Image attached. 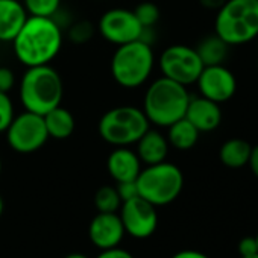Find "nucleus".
I'll use <instances>...</instances> for the list:
<instances>
[{
  "instance_id": "1",
  "label": "nucleus",
  "mask_w": 258,
  "mask_h": 258,
  "mask_svg": "<svg viewBox=\"0 0 258 258\" xmlns=\"http://www.w3.org/2000/svg\"><path fill=\"white\" fill-rule=\"evenodd\" d=\"M14 55L25 67L50 64L62 47V29L53 17L29 16L13 41Z\"/></svg>"
},
{
  "instance_id": "2",
  "label": "nucleus",
  "mask_w": 258,
  "mask_h": 258,
  "mask_svg": "<svg viewBox=\"0 0 258 258\" xmlns=\"http://www.w3.org/2000/svg\"><path fill=\"white\" fill-rule=\"evenodd\" d=\"M19 96L25 111L44 115L62 102V78L50 64L26 67L20 79Z\"/></svg>"
},
{
  "instance_id": "3",
  "label": "nucleus",
  "mask_w": 258,
  "mask_h": 258,
  "mask_svg": "<svg viewBox=\"0 0 258 258\" xmlns=\"http://www.w3.org/2000/svg\"><path fill=\"white\" fill-rule=\"evenodd\" d=\"M188 102L190 94L187 87L161 76L148 87L142 109L151 124L169 127L185 117Z\"/></svg>"
},
{
  "instance_id": "4",
  "label": "nucleus",
  "mask_w": 258,
  "mask_h": 258,
  "mask_svg": "<svg viewBox=\"0 0 258 258\" xmlns=\"http://www.w3.org/2000/svg\"><path fill=\"white\" fill-rule=\"evenodd\" d=\"M214 34L228 46H241L258 37V0H226L217 11Z\"/></svg>"
},
{
  "instance_id": "5",
  "label": "nucleus",
  "mask_w": 258,
  "mask_h": 258,
  "mask_svg": "<svg viewBox=\"0 0 258 258\" xmlns=\"http://www.w3.org/2000/svg\"><path fill=\"white\" fill-rule=\"evenodd\" d=\"M155 55L152 46L143 40H136L117 46L111 58V75L123 88H139L152 75Z\"/></svg>"
},
{
  "instance_id": "6",
  "label": "nucleus",
  "mask_w": 258,
  "mask_h": 258,
  "mask_svg": "<svg viewBox=\"0 0 258 258\" xmlns=\"http://www.w3.org/2000/svg\"><path fill=\"white\" fill-rule=\"evenodd\" d=\"M151 127L142 108L121 105L108 109L99 120L97 131L103 142L114 148L136 145Z\"/></svg>"
},
{
  "instance_id": "7",
  "label": "nucleus",
  "mask_w": 258,
  "mask_h": 258,
  "mask_svg": "<svg viewBox=\"0 0 258 258\" xmlns=\"http://www.w3.org/2000/svg\"><path fill=\"white\" fill-rule=\"evenodd\" d=\"M136 182L139 196L155 207H164L172 204L181 195L184 175L178 166L163 161L142 169Z\"/></svg>"
},
{
  "instance_id": "8",
  "label": "nucleus",
  "mask_w": 258,
  "mask_h": 258,
  "mask_svg": "<svg viewBox=\"0 0 258 258\" xmlns=\"http://www.w3.org/2000/svg\"><path fill=\"white\" fill-rule=\"evenodd\" d=\"M5 133L8 146L19 154H34L49 140L44 117L31 111L16 115Z\"/></svg>"
},
{
  "instance_id": "9",
  "label": "nucleus",
  "mask_w": 258,
  "mask_h": 258,
  "mask_svg": "<svg viewBox=\"0 0 258 258\" xmlns=\"http://www.w3.org/2000/svg\"><path fill=\"white\" fill-rule=\"evenodd\" d=\"M204 67L196 49L184 44L169 46L160 56V70L163 76L184 87L196 84Z\"/></svg>"
},
{
  "instance_id": "10",
  "label": "nucleus",
  "mask_w": 258,
  "mask_h": 258,
  "mask_svg": "<svg viewBox=\"0 0 258 258\" xmlns=\"http://www.w3.org/2000/svg\"><path fill=\"white\" fill-rule=\"evenodd\" d=\"M143 31V26L131 10L112 8L103 13L99 20V32L102 38L115 46L142 40Z\"/></svg>"
},
{
  "instance_id": "11",
  "label": "nucleus",
  "mask_w": 258,
  "mask_h": 258,
  "mask_svg": "<svg viewBox=\"0 0 258 258\" xmlns=\"http://www.w3.org/2000/svg\"><path fill=\"white\" fill-rule=\"evenodd\" d=\"M118 216L124 232L134 238H148L157 231L158 226L157 207L142 196L124 201L120 207Z\"/></svg>"
},
{
  "instance_id": "12",
  "label": "nucleus",
  "mask_w": 258,
  "mask_h": 258,
  "mask_svg": "<svg viewBox=\"0 0 258 258\" xmlns=\"http://www.w3.org/2000/svg\"><path fill=\"white\" fill-rule=\"evenodd\" d=\"M201 96L216 102H228L237 91V79L234 73L223 64L205 66L196 81Z\"/></svg>"
},
{
  "instance_id": "13",
  "label": "nucleus",
  "mask_w": 258,
  "mask_h": 258,
  "mask_svg": "<svg viewBox=\"0 0 258 258\" xmlns=\"http://www.w3.org/2000/svg\"><path fill=\"white\" fill-rule=\"evenodd\" d=\"M124 234L121 219L117 213H97L88 226L90 240L100 250L118 246Z\"/></svg>"
},
{
  "instance_id": "14",
  "label": "nucleus",
  "mask_w": 258,
  "mask_h": 258,
  "mask_svg": "<svg viewBox=\"0 0 258 258\" xmlns=\"http://www.w3.org/2000/svg\"><path fill=\"white\" fill-rule=\"evenodd\" d=\"M185 118L198 129L199 133H211L222 123L220 105L204 97H190Z\"/></svg>"
},
{
  "instance_id": "15",
  "label": "nucleus",
  "mask_w": 258,
  "mask_h": 258,
  "mask_svg": "<svg viewBox=\"0 0 258 258\" xmlns=\"http://www.w3.org/2000/svg\"><path fill=\"white\" fill-rule=\"evenodd\" d=\"M106 170L115 182L136 181L142 172V161L127 146L115 148L106 160Z\"/></svg>"
},
{
  "instance_id": "16",
  "label": "nucleus",
  "mask_w": 258,
  "mask_h": 258,
  "mask_svg": "<svg viewBox=\"0 0 258 258\" xmlns=\"http://www.w3.org/2000/svg\"><path fill=\"white\" fill-rule=\"evenodd\" d=\"M28 17L20 0H0V43H13Z\"/></svg>"
},
{
  "instance_id": "17",
  "label": "nucleus",
  "mask_w": 258,
  "mask_h": 258,
  "mask_svg": "<svg viewBox=\"0 0 258 258\" xmlns=\"http://www.w3.org/2000/svg\"><path fill=\"white\" fill-rule=\"evenodd\" d=\"M136 145H137L136 154L139 155L140 161L145 163L146 166L163 163L169 155L170 145L167 142V137L163 136L160 131H157V129L149 127Z\"/></svg>"
},
{
  "instance_id": "18",
  "label": "nucleus",
  "mask_w": 258,
  "mask_h": 258,
  "mask_svg": "<svg viewBox=\"0 0 258 258\" xmlns=\"http://www.w3.org/2000/svg\"><path fill=\"white\" fill-rule=\"evenodd\" d=\"M43 117H44L49 139L66 140V139L72 137V134L75 133V127H76L75 115L62 105L53 108Z\"/></svg>"
},
{
  "instance_id": "19",
  "label": "nucleus",
  "mask_w": 258,
  "mask_h": 258,
  "mask_svg": "<svg viewBox=\"0 0 258 258\" xmlns=\"http://www.w3.org/2000/svg\"><path fill=\"white\" fill-rule=\"evenodd\" d=\"M199 131L185 118H179L167 127V142L178 151H190L199 140Z\"/></svg>"
},
{
  "instance_id": "20",
  "label": "nucleus",
  "mask_w": 258,
  "mask_h": 258,
  "mask_svg": "<svg viewBox=\"0 0 258 258\" xmlns=\"http://www.w3.org/2000/svg\"><path fill=\"white\" fill-rule=\"evenodd\" d=\"M250 152H252V146L246 140L231 139L222 145L219 151V158L222 164L229 169H241L247 166Z\"/></svg>"
},
{
  "instance_id": "21",
  "label": "nucleus",
  "mask_w": 258,
  "mask_h": 258,
  "mask_svg": "<svg viewBox=\"0 0 258 258\" xmlns=\"http://www.w3.org/2000/svg\"><path fill=\"white\" fill-rule=\"evenodd\" d=\"M228 49L229 46L219 38L216 34L205 37L196 47V52L204 62V66H217L223 64L226 56H228Z\"/></svg>"
},
{
  "instance_id": "22",
  "label": "nucleus",
  "mask_w": 258,
  "mask_h": 258,
  "mask_svg": "<svg viewBox=\"0 0 258 258\" xmlns=\"http://www.w3.org/2000/svg\"><path fill=\"white\" fill-rule=\"evenodd\" d=\"M94 207L99 213H117L121 207L117 188L112 185L100 187L94 195Z\"/></svg>"
},
{
  "instance_id": "23",
  "label": "nucleus",
  "mask_w": 258,
  "mask_h": 258,
  "mask_svg": "<svg viewBox=\"0 0 258 258\" xmlns=\"http://www.w3.org/2000/svg\"><path fill=\"white\" fill-rule=\"evenodd\" d=\"M28 16L34 17H55L59 11L61 0H23Z\"/></svg>"
},
{
  "instance_id": "24",
  "label": "nucleus",
  "mask_w": 258,
  "mask_h": 258,
  "mask_svg": "<svg viewBox=\"0 0 258 258\" xmlns=\"http://www.w3.org/2000/svg\"><path fill=\"white\" fill-rule=\"evenodd\" d=\"M134 14L139 23L143 26V29H152L158 23L160 16H161L160 8L152 2H143L137 5V8L134 10Z\"/></svg>"
},
{
  "instance_id": "25",
  "label": "nucleus",
  "mask_w": 258,
  "mask_h": 258,
  "mask_svg": "<svg viewBox=\"0 0 258 258\" xmlns=\"http://www.w3.org/2000/svg\"><path fill=\"white\" fill-rule=\"evenodd\" d=\"M14 114V103L8 93L0 91V133H5L11 124Z\"/></svg>"
},
{
  "instance_id": "26",
  "label": "nucleus",
  "mask_w": 258,
  "mask_h": 258,
  "mask_svg": "<svg viewBox=\"0 0 258 258\" xmlns=\"http://www.w3.org/2000/svg\"><path fill=\"white\" fill-rule=\"evenodd\" d=\"M93 37V26L87 22H79L72 26L70 38L76 43H85Z\"/></svg>"
},
{
  "instance_id": "27",
  "label": "nucleus",
  "mask_w": 258,
  "mask_h": 258,
  "mask_svg": "<svg viewBox=\"0 0 258 258\" xmlns=\"http://www.w3.org/2000/svg\"><path fill=\"white\" fill-rule=\"evenodd\" d=\"M117 193L121 199V204L124 201H129L136 196H139V188H137V182L136 181H123V182H117L115 185Z\"/></svg>"
},
{
  "instance_id": "28",
  "label": "nucleus",
  "mask_w": 258,
  "mask_h": 258,
  "mask_svg": "<svg viewBox=\"0 0 258 258\" xmlns=\"http://www.w3.org/2000/svg\"><path fill=\"white\" fill-rule=\"evenodd\" d=\"M16 84L14 72L10 67H0V91L10 93Z\"/></svg>"
},
{
  "instance_id": "29",
  "label": "nucleus",
  "mask_w": 258,
  "mask_h": 258,
  "mask_svg": "<svg viewBox=\"0 0 258 258\" xmlns=\"http://www.w3.org/2000/svg\"><path fill=\"white\" fill-rule=\"evenodd\" d=\"M238 252L241 256H247V255H253L258 253V246H256V240L255 237H243L238 241Z\"/></svg>"
},
{
  "instance_id": "30",
  "label": "nucleus",
  "mask_w": 258,
  "mask_h": 258,
  "mask_svg": "<svg viewBox=\"0 0 258 258\" xmlns=\"http://www.w3.org/2000/svg\"><path fill=\"white\" fill-rule=\"evenodd\" d=\"M96 258H136V256L131 252H127L126 249H121V247L115 246V247L102 250Z\"/></svg>"
},
{
  "instance_id": "31",
  "label": "nucleus",
  "mask_w": 258,
  "mask_h": 258,
  "mask_svg": "<svg viewBox=\"0 0 258 258\" xmlns=\"http://www.w3.org/2000/svg\"><path fill=\"white\" fill-rule=\"evenodd\" d=\"M172 258H210L208 255H205L201 250H195V249H185V250H179L176 252Z\"/></svg>"
},
{
  "instance_id": "32",
  "label": "nucleus",
  "mask_w": 258,
  "mask_h": 258,
  "mask_svg": "<svg viewBox=\"0 0 258 258\" xmlns=\"http://www.w3.org/2000/svg\"><path fill=\"white\" fill-rule=\"evenodd\" d=\"M247 166L250 167L252 173L258 178V145L256 146H252V152H250Z\"/></svg>"
},
{
  "instance_id": "33",
  "label": "nucleus",
  "mask_w": 258,
  "mask_h": 258,
  "mask_svg": "<svg viewBox=\"0 0 258 258\" xmlns=\"http://www.w3.org/2000/svg\"><path fill=\"white\" fill-rule=\"evenodd\" d=\"M199 2H201V5H202L204 8H207V10L219 11V10L225 5L226 0H199Z\"/></svg>"
},
{
  "instance_id": "34",
  "label": "nucleus",
  "mask_w": 258,
  "mask_h": 258,
  "mask_svg": "<svg viewBox=\"0 0 258 258\" xmlns=\"http://www.w3.org/2000/svg\"><path fill=\"white\" fill-rule=\"evenodd\" d=\"M66 258H88L87 255H84V253H70V255H67Z\"/></svg>"
},
{
  "instance_id": "35",
  "label": "nucleus",
  "mask_w": 258,
  "mask_h": 258,
  "mask_svg": "<svg viewBox=\"0 0 258 258\" xmlns=\"http://www.w3.org/2000/svg\"><path fill=\"white\" fill-rule=\"evenodd\" d=\"M4 208H5V202H4L2 195H0V216H2V213H4Z\"/></svg>"
},
{
  "instance_id": "36",
  "label": "nucleus",
  "mask_w": 258,
  "mask_h": 258,
  "mask_svg": "<svg viewBox=\"0 0 258 258\" xmlns=\"http://www.w3.org/2000/svg\"><path fill=\"white\" fill-rule=\"evenodd\" d=\"M241 258H258V253H253V255H247V256H241Z\"/></svg>"
},
{
  "instance_id": "37",
  "label": "nucleus",
  "mask_w": 258,
  "mask_h": 258,
  "mask_svg": "<svg viewBox=\"0 0 258 258\" xmlns=\"http://www.w3.org/2000/svg\"><path fill=\"white\" fill-rule=\"evenodd\" d=\"M0 175H2V160H0Z\"/></svg>"
},
{
  "instance_id": "38",
  "label": "nucleus",
  "mask_w": 258,
  "mask_h": 258,
  "mask_svg": "<svg viewBox=\"0 0 258 258\" xmlns=\"http://www.w3.org/2000/svg\"><path fill=\"white\" fill-rule=\"evenodd\" d=\"M255 240H256V246H258V232H256V235H255Z\"/></svg>"
}]
</instances>
